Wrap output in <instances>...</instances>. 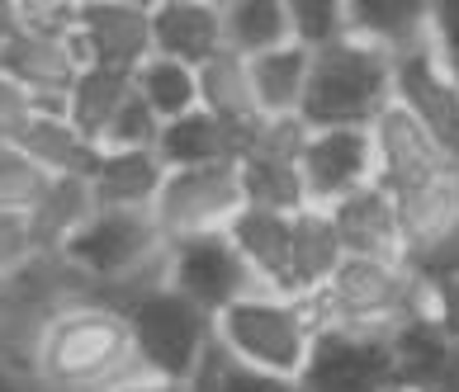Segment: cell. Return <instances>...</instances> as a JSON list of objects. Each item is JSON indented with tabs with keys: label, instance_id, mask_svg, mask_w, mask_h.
<instances>
[{
	"label": "cell",
	"instance_id": "cell-13",
	"mask_svg": "<svg viewBox=\"0 0 459 392\" xmlns=\"http://www.w3.org/2000/svg\"><path fill=\"white\" fill-rule=\"evenodd\" d=\"M394 105L412 114L450 157H459V85L440 72L427 43L394 57Z\"/></svg>",
	"mask_w": 459,
	"mask_h": 392
},
{
	"label": "cell",
	"instance_id": "cell-21",
	"mask_svg": "<svg viewBox=\"0 0 459 392\" xmlns=\"http://www.w3.org/2000/svg\"><path fill=\"white\" fill-rule=\"evenodd\" d=\"M384 345H388L394 388H407V392H421L459 354L450 340H446V331H440L427 312H417V317H407L403 327H394Z\"/></svg>",
	"mask_w": 459,
	"mask_h": 392
},
{
	"label": "cell",
	"instance_id": "cell-35",
	"mask_svg": "<svg viewBox=\"0 0 459 392\" xmlns=\"http://www.w3.org/2000/svg\"><path fill=\"white\" fill-rule=\"evenodd\" d=\"M157 132H161V118L133 90L124 109L114 114V124L105 128V138H100V151H157Z\"/></svg>",
	"mask_w": 459,
	"mask_h": 392
},
{
	"label": "cell",
	"instance_id": "cell-7",
	"mask_svg": "<svg viewBox=\"0 0 459 392\" xmlns=\"http://www.w3.org/2000/svg\"><path fill=\"white\" fill-rule=\"evenodd\" d=\"M242 209L247 199H242L237 166H199V170H166L152 217H157L166 246H176V242H190V236L228 232Z\"/></svg>",
	"mask_w": 459,
	"mask_h": 392
},
{
	"label": "cell",
	"instance_id": "cell-25",
	"mask_svg": "<svg viewBox=\"0 0 459 392\" xmlns=\"http://www.w3.org/2000/svg\"><path fill=\"white\" fill-rule=\"evenodd\" d=\"M199 109L213 114L218 124L228 128H251L261 124V109H256V90H251V72L237 53H218L213 62L199 66Z\"/></svg>",
	"mask_w": 459,
	"mask_h": 392
},
{
	"label": "cell",
	"instance_id": "cell-45",
	"mask_svg": "<svg viewBox=\"0 0 459 392\" xmlns=\"http://www.w3.org/2000/svg\"><path fill=\"white\" fill-rule=\"evenodd\" d=\"M446 180H450V190H455V203H459V157L450 161V170H446Z\"/></svg>",
	"mask_w": 459,
	"mask_h": 392
},
{
	"label": "cell",
	"instance_id": "cell-47",
	"mask_svg": "<svg viewBox=\"0 0 459 392\" xmlns=\"http://www.w3.org/2000/svg\"><path fill=\"white\" fill-rule=\"evenodd\" d=\"M388 392H407V388H388Z\"/></svg>",
	"mask_w": 459,
	"mask_h": 392
},
{
	"label": "cell",
	"instance_id": "cell-26",
	"mask_svg": "<svg viewBox=\"0 0 459 392\" xmlns=\"http://www.w3.org/2000/svg\"><path fill=\"white\" fill-rule=\"evenodd\" d=\"M237 180H242L247 209H270L289 213L308 209V190H303V170L294 157H265V151H247L237 161Z\"/></svg>",
	"mask_w": 459,
	"mask_h": 392
},
{
	"label": "cell",
	"instance_id": "cell-39",
	"mask_svg": "<svg viewBox=\"0 0 459 392\" xmlns=\"http://www.w3.org/2000/svg\"><path fill=\"white\" fill-rule=\"evenodd\" d=\"M33 260V236H29V217L0 213V279H14L20 269Z\"/></svg>",
	"mask_w": 459,
	"mask_h": 392
},
{
	"label": "cell",
	"instance_id": "cell-33",
	"mask_svg": "<svg viewBox=\"0 0 459 392\" xmlns=\"http://www.w3.org/2000/svg\"><path fill=\"white\" fill-rule=\"evenodd\" d=\"M351 33V5L336 0H289V43L322 53Z\"/></svg>",
	"mask_w": 459,
	"mask_h": 392
},
{
	"label": "cell",
	"instance_id": "cell-16",
	"mask_svg": "<svg viewBox=\"0 0 459 392\" xmlns=\"http://www.w3.org/2000/svg\"><path fill=\"white\" fill-rule=\"evenodd\" d=\"M256 128V124H251ZM251 128H228L218 124L213 114H185V118H171L161 124L157 132V157L166 170H199V166H237L247 151V138Z\"/></svg>",
	"mask_w": 459,
	"mask_h": 392
},
{
	"label": "cell",
	"instance_id": "cell-5",
	"mask_svg": "<svg viewBox=\"0 0 459 392\" xmlns=\"http://www.w3.org/2000/svg\"><path fill=\"white\" fill-rule=\"evenodd\" d=\"M317 327H342L360 336H388L407 317L427 312V284L403 260H360L346 255L342 269L317 298H308Z\"/></svg>",
	"mask_w": 459,
	"mask_h": 392
},
{
	"label": "cell",
	"instance_id": "cell-2",
	"mask_svg": "<svg viewBox=\"0 0 459 392\" xmlns=\"http://www.w3.org/2000/svg\"><path fill=\"white\" fill-rule=\"evenodd\" d=\"M166 236L152 209H95L57 251L91 288V298L124 308L128 298L166 284Z\"/></svg>",
	"mask_w": 459,
	"mask_h": 392
},
{
	"label": "cell",
	"instance_id": "cell-23",
	"mask_svg": "<svg viewBox=\"0 0 459 392\" xmlns=\"http://www.w3.org/2000/svg\"><path fill=\"white\" fill-rule=\"evenodd\" d=\"M394 213H398V236H403V265L421 255L431 242H440L455 223H459V203L450 180H421L412 190L394 194Z\"/></svg>",
	"mask_w": 459,
	"mask_h": 392
},
{
	"label": "cell",
	"instance_id": "cell-32",
	"mask_svg": "<svg viewBox=\"0 0 459 392\" xmlns=\"http://www.w3.org/2000/svg\"><path fill=\"white\" fill-rule=\"evenodd\" d=\"M53 190V175L24 157L20 147H0V213H14V217H29L39 203Z\"/></svg>",
	"mask_w": 459,
	"mask_h": 392
},
{
	"label": "cell",
	"instance_id": "cell-4",
	"mask_svg": "<svg viewBox=\"0 0 459 392\" xmlns=\"http://www.w3.org/2000/svg\"><path fill=\"white\" fill-rule=\"evenodd\" d=\"M394 105V57L346 33L308 62L303 124L308 128H369L374 114Z\"/></svg>",
	"mask_w": 459,
	"mask_h": 392
},
{
	"label": "cell",
	"instance_id": "cell-10",
	"mask_svg": "<svg viewBox=\"0 0 459 392\" xmlns=\"http://www.w3.org/2000/svg\"><path fill=\"white\" fill-rule=\"evenodd\" d=\"M369 142H374V184H379L384 194L412 190L421 180H440L455 161L450 151L398 105H384L374 114Z\"/></svg>",
	"mask_w": 459,
	"mask_h": 392
},
{
	"label": "cell",
	"instance_id": "cell-1",
	"mask_svg": "<svg viewBox=\"0 0 459 392\" xmlns=\"http://www.w3.org/2000/svg\"><path fill=\"white\" fill-rule=\"evenodd\" d=\"M29 373L48 392H109L138 373L128 317L100 298L48 312L29 350Z\"/></svg>",
	"mask_w": 459,
	"mask_h": 392
},
{
	"label": "cell",
	"instance_id": "cell-22",
	"mask_svg": "<svg viewBox=\"0 0 459 392\" xmlns=\"http://www.w3.org/2000/svg\"><path fill=\"white\" fill-rule=\"evenodd\" d=\"M308 62H313V53H308V47H299V43L270 47V53L247 62L261 118H299L303 114V95H308Z\"/></svg>",
	"mask_w": 459,
	"mask_h": 392
},
{
	"label": "cell",
	"instance_id": "cell-31",
	"mask_svg": "<svg viewBox=\"0 0 459 392\" xmlns=\"http://www.w3.org/2000/svg\"><path fill=\"white\" fill-rule=\"evenodd\" d=\"M133 90H138V99L161 118V124L199 109V72L171 62V57H157V53L133 72Z\"/></svg>",
	"mask_w": 459,
	"mask_h": 392
},
{
	"label": "cell",
	"instance_id": "cell-18",
	"mask_svg": "<svg viewBox=\"0 0 459 392\" xmlns=\"http://www.w3.org/2000/svg\"><path fill=\"white\" fill-rule=\"evenodd\" d=\"M346 246L336 236V223L327 209H299L294 213V236H289V294L294 298H317L342 269Z\"/></svg>",
	"mask_w": 459,
	"mask_h": 392
},
{
	"label": "cell",
	"instance_id": "cell-37",
	"mask_svg": "<svg viewBox=\"0 0 459 392\" xmlns=\"http://www.w3.org/2000/svg\"><path fill=\"white\" fill-rule=\"evenodd\" d=\"M427 47H431V57L440 62V72L459 85V5H431Z\"/></svg>",
	"mask_w": 459,
	"mask_h": 392
},
{
	"label": "cell",
	"instance_id": "cell-11",
	"mask_svg": "<svg viewBox=\"0 0 459 392\" xmlns=\"http://www.w3.org/2000/svg\"><path fill=\"white\" fill-rule=\"evenodd\" d=\"M303 190L313 209H332L346 194L374 184V142L369 128H308L303 142Z\"/></svg>",
	"mask_w": 459,
	"mask_h": 392
},
{
	"label": "cell",
	"instance_id": "cell-34",
	"mask_svg": "<svg viewBox=\"0 0 459 392\" xmlns=\"http://www.w3.org/2000/svg\"><path fill=\"white\" fill-rule=\"evenodd\" d=\"M185 392H303L294 379H270V373H251L242 364H232L213 340V354L204 360V369L195 373V383Z\"/></svg>",
	"mask_w": 459,
	"mask_h": 392
},
{
	"label": "cell",
	"instance_id": "cell-40",
	"mask_svg": "<svg viewBox=\"0 0 459 392\" xmlns=\"http://www.w3.org/2000/svg\"><path fill=\"white\" fill-rule=\"evenodd\" d=\"M427 317L436 321L440 331H446V340L459 350V279L427 288Z\"/></svg>",
	"mask_w": 459,
	"mask_h": 392
},
{
	"label": "cell",
	"instance_id": "cell-43",
	"mask_svg": "<svg viewBox=\"0 0 459 392\" xmlns=\"http://www.w3.org/2000/svg\"><path fill=\"white\" fill-rule=\"evenodd\" d=\"M20 5H0V62L10 57V47L20 43Z\"/></svg>",
	"mask_w": 459,
	"mask_h": 392
},
{
	"label": "cell",
	"instance_id": "cell-27",
	"mask_svg": "<svg viewBox=\"0 0 459 392\" xmlns=\"http://www.w3.org/2000/svg\"><path fill=\"white\" fill-rule=\"evenodd\" d=\"M133 95V76L124 72H105V66H86V72L76 76L72 95H66V124H72L86 142L100 147L105 138V128L114 124V114L124 109V99Z\"/></svg>",
	"mask_w": 459,
	"mask_h": 392
},
{
	"label": "cell",
	"instance_id": "cell-46",
	"mask_svg": "<svg viewBox=\"0 0 459 392\" xmlns=\"http://www.w3.org/2000/svg\"><path fill=\"white\" fill-rule=\"evenodd\" d=\"M0 308H5V279H0Z\"/></svg>",
	"mask_w": 459,
	"mask_h": 392
},
{
	"label": "cell",
	"instance_id": "cell-19",
	"mask_svg": "<svg viewBox=\"0 0 459 392\" xmlns=\"http://www.w3.org/2000/svg\"><path fill=\"white\" fill-rule=\"evenodd\" d=\"M289 236H294V217L270 209H242L228 227V242L270 294H289Z\"/></svg>",
	"mask_w": 459,
	"mask_h": 392
},
{
	"label": "cell",
	"instance_id": "cell-24",
	"mask_svg": "<svg viewBox=\"0 0 459 392\" xmlns=\"http://www.w3.org/2000/svg\"><path fill=\"white\" fill-rule=\"evenodd\" d=\"M14 147L39 161L53 180H91V170L100 161V147L81 138L62 114H39Z\"/></svg>",
	"mask_w": 459,
	"mask_h": 392
},
{
	"label": "cell",
	"instance_id": "cell-9",
	"mask_svg": "<svg viewBox=\"0 0 459 392\" xmlns=\"http://www.w3.org/2000/svg\"><path fill=\"white\" fill-rule=\"evenodd\" d=\"M388 336H360L342 327H317L313 354L299 373L303 392H388L394 369H388Z\"/></svg>",
	"mask_w": 459,
	"mask_h": 392
},
{
	"label": "cell",
	"instance_id": "cell-6",
	"mask_svg": "<svg viewBox=\"0 0 459 392\" xmlns=\"http://www.w3.org/2000/svg\"><path fill=\"white\" fill-rule=\"evenodd\" d=\"M133 354H138L143 373H157L166 383L190 388L204 360L213 354V317L195 308L190 298H180L171 284H157L147 294L128 298L124 308Z\"/></svg>",
	"mask_w": 459,
	"mask_h": 392
},
{
	"label": "cell",
	"instance_id": "cell-42",
	"mask_svg": "<svg viewBox=\"0 0 459 392\" xmlns=\"http://www.w3.org/2000/svg\"><path fill=\"white\" fill-rule=\"evenodd\" d=\"M109 392H185L180 383H166V379H157V373H128V379L124 383H114Z\"/></svg>",
	"mask_w": 459,
	"mask_h": 392
},
{
	"label": "cell",
	"instance_id": "cell-30",
	"mask_svg": "<svg viewBox=\"0 0 459 392\" xmlns=\"http://www.w3.org/2000/svg\"><path fill=\"white\" fill-rule=\"evenodd\" d=\"M427 20H431V5H407V0H394V5H351V33L384 47L388 57H403L427 43Z\"/></svg>",
	"mask_w": 459,
	"mask_h": 392
},
{
	"label": "cell",
	"instance_id": "cell-28",
	"mask_svg": "<svg viewBox=\"0 0 459 392\" xmlns=\"http://www.w3.org/2000/svg\"><path fill=\"white\" fill-rule=\"evenodd\" d=\"M95 213V194L91 180H53V190L39 209L29 213V236H33V255H57L86 217Z\"/></svg>",
	"mask_w": 459,
	"mask_h": 392
},
{
	"label": "cell",
	"instance_id": "cell-29",
	"mask_svg": "<svg viewBox=\"0 0 459 392\" xmlns=\"http://www.w3.org/2000/svg\"><path fill=\"white\" fill-rule=\"evenodd\" d=\"M223 38L228 53L242 62L289 43V0H237L223 5Z\"/></svg>",
	"mask_w": 459,
	"mask_h": 392
},
{
	"label": "cell",
	"instance_id": "cell-20",
	"mask_svg": "<svg viewBox=\"0 0 459 392\" xmlns=\"http://www.w3.org/2000/svg\"><path fill=\"white\" fill-rule=\"evenodd\" d=\"M166 166L157 151H100L91 170L95 209H152L161 194Z\"/></svg>",
	"mask_w": 459,
	"mask_h": 392
},
{
	"label": "cell",
	"instance_id": "cell-38",
	"mask_svg": "<svg viewBox=\"0 0 459 392\" xmlns=\"http://www.w3.org/2000/svg\"><path fill=\"white\" fill-rule=\"evenodd\" d=\"M33 118H39L33 95L24 90L20 81H10L5 72H0V147H14V142H20Z\"/></svg>",
	"mask_w": 459,
	"mask_h": 392
},
{
	"label": "cell",
	"instance_id": "cell-36",
	"mask_svg": "<svg viewBox=\"0 0 459 392\" xmlns=\"http://www.w3.org/2000/svg\"><path fill=\"white\" fill-rule=\"evenodd\" d=\"M407 269H412V275L427 284V288L459 279V223L440 236V242H431L421 255H412V260H407Z\"/></svg>",
	"mask_w": 459,
	"mask_h": 392
},
{
	"label": "cell",
	"instance_id": "cell-17",
	"mask_svg": "<svg viewBox=\"0 0 459 392\" xmlns=\"http://www.w3.org/2000/svg\"><path fill=\"white\" fill-rule=\"evenodd\" d=\"M327 213L336 223V236H342L346 255H360V260H403L394 194H384L379 184H365V190L346 194Z\"/></svg>",
	"mask_w": 459,
	"mask_h": 392
},
{
	"label": "cell",
	"instance_id": "cell-12",
	"mask_svg": "<svg viewBox=\"0 0 459 392\" xmlns=\"http://www.w3.org/2000/svg\"><path fill=\"white\" fill-rule=\"evenodd\" d=\"M72 47L81 66H105V72L133 76L152 57V5H76Z\"/></svg>",
	"mask_w": 459,
	"mask_h": 392
},
{
	"label": "cell",
	"instance_id": "cell-44",
	"mask_svg": "<svg viewBox=\"0 0 459 392\" xmlns=\"http://www.w3.org/2000/svg\"><path fill=\"white\" fill-rule=\"evenodd\" d=\"M421 392H459V354H455V360H450L446 369H440V373H436V379H431L427 388H421Z\"/></svg>",
	"mask_w": 459,
	"mask_h": 392
},
{
	"label": "cell",
	"instance_id": "cell-3",
	"mask_svg": "<svg viewBox=\"0 0 459 392\" xmlns=\"http://www.w3.org/2000/svg\"><path fill=\"white\" fill-rule=\"evenodd\" d=\"M213 340L232 364L299 383L317 340V317L308 308V298L256 288V294L237 298L232 308L213 317Z\"/></svg>",
	"mask_w": 459,
	"mask_h": 392
},
{
	"label": "cell",
	"instance_id": "cell-8",
	"mask_svg": "<svg viewBox=\"0 0 459 392\" xmlns=\"http://www.w3.org/2000/svg\"><path fill=\"white\" fill-rule=\"evenodd\" d=\"M166 284L180 298H190L195 308H204L209 317H218L223 308H232L237 298L256 294V275L247 269V260L237 255V246L228 242V232L213 236H190L166 251Z\"/></svg>",
	"mask_w": 459,
	"mask_h": 392
},
{
	"label": "cell",
	"instance_id": "cell-15",
	"mask_svg": "<svg viewBox=\"0 0 459 392\" xmlns=\"http://www.w3.org/2000/svg\"><path fill=\"white\" fill-rule=\"evenodd\" d=\"M228 47L223 38V5L218 0H166L152 5V53L180 66L213 62Z\"/></svg>",
	"mask_w": 459,
	"mask_h": 392
},
{
	"label": "cell",
	"instance_id": "cell-14",
	"mask_svg": "<svg viewBox=\"0 0 459 392\" xmlns=\"http://www.w3.org/2000/svg\"><path fill=\"white\" fill-rule=\"evenodd\" d=\"M0 72L24 85V90L33 95V105H39V114H66V95H72V85H76V76L86 72V66H81L72 38L20 33V43H14L10 57L0 62Z\"/></svg>",
	"mask_w": 459,
	"mask_h": 392
},
{
	"label": "cell",
	"instance_id": "cell-41",
	"mask_svg": "<svg viewBox=\"0 0 459 392\" xmlns=\"http://www.w3.org/2000/svg\"><path fill=\"white\" fill-rule=\"evenodd\" d=\"M0 392H39V383H33V373L24 364H14L0 354Z\"/></svg>",
	"mask_w": 459,
	"mask_h": 392
}]
</instances>
